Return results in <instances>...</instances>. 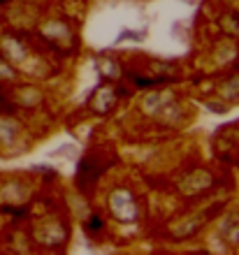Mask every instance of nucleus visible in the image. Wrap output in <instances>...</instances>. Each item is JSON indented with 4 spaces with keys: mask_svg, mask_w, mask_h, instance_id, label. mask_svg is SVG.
Here are the masks:
<instances>
[{
    "mask_svg": "<svg viewBox=\"0 0 239 255\" xmlns=\"http://www.w3.org/2000/svg\"><path fill=\"white\" fill-rule=\"evenodd\" d=\"M98 228H100V221H98V216H93V221H91L88 230H98Z\"/></svg>",
    "mask_w": 239,
    "mask_h": 255,
    "instance_id": "nucleus-1",
    "label": "nucleus"
}]
</instances>
